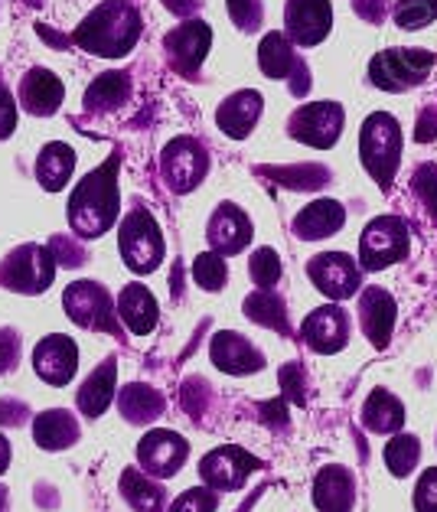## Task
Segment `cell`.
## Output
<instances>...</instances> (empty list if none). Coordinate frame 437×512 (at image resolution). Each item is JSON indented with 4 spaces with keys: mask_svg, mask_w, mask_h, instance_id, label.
<instances>
[{
    "mask_svg": "<svg viewBox=\"0 0 437 512\" xmlns=\"http://www.w3.org/2000/svg\"><path fill=\"white\" fill-rule=\"evenodd\" d=\"M118 219V157L105 160L69 196V226L82 239H98Z\"/></svg>",
    "mask_w": 437,
    "mask_h": 512,
    "instance_id": "cell-1",
    "label": "cell"
},
{
    "mask_svg": "<svg viewBox=\"0 0 437 512\" xmlns=\"http://www.w3.org/2000/svg\"><path fill=\"white\" fill-rule=\"evenodd\" d=\"M141 14L128 4V0H108V4L95 7L89 17L79 23L76 43L85 53H95L102 59H121L128 56L134 43L141 40Z\"/></svg>",
    "mask_w": 437,
    "mask_h": 512,
    "instance_id": "cell-2",
    "label": "cell"
},
{
    "mask_svg": "<svg viewBox=\"0 0 437 512\" xmlns=\"http://www.w3.org/2000/svg\"><path fill=\"white\" fill-rule=\"evenodd\" d=\"M359 157L366 164L369 177L382 190H389L398 173V160H402V128H398V121L392 115L376 111V115L366 118L359 131Z\"/></svg>",
    "mask_w": 437,
    "mask_h": 512,
    "instance_id": "cell-3",
    "label": "cell"
},
{
    "mask_svg": "<svg viewBox=\"0 0 437 512\" xmlns=\"http://www.w3.org/2000/svg\"><path fill=\"white\" fill-rule=\"evenodd\" d=\"M118 248L124 265L134 274H151L160 268V261H164V235H160V226L151 212L137 206L124 216L118 229Z\"/></svg>",
    "mask_w": 437,
    "mask_h": 512,
    "instance_id": "cell-4",
    "label": "cell"
},
{
    "mask_svg": "<svg viewBox=\"0 0 437 512\" xmlns=\"http://www.w3.org/2000/svg\"><path fill=\"white\" fill-rule=\"evenodd\" d=\"M434 69V53L428 49H385L369 62V79L382 92L415 89Z\"/></svg>",
    "mask_w": 437,
    "mask_h": 512,
    "instance_id": "cell-5",
    "label": "cell"
},
{
    "mask_svg": "<svg viewBox=\"0 0 437 512\" xmlns=\"http://www.w3.org/2000/svg\"><path fill=\"white\" fill-rule=\"evenodd\" d=\"M56 278V255L43 245H20L0 265V284L17 294H43Z\"/></svg>",
    "mask_w": 437,
    "mask_h": 512,
    "instance_id": "cell-6",
    "label": "cell"
},
{
    "mask_svg": "<svg viewBox=\"0 0 437 512\" xmlns=\"http://www.w3.org/2000/svg\"><path fill=\"white\" fill-rule=\"evenodd\" d=\"M408 255V226L398 216H379L372 219L359 242V265L366 271L389 268Z\"/></svg>",
    "mask_w": 437,
    "mask_h": 512,
    "instance_id": "cell-7",
    "label": "cell"
},
{
    "mask_svg": "<svg viewBox=\"0 0 437 512\" xmlns=\"http://www.w3.org/2000/svg\"><path fill=\"white\" fill-rule=\"evenodd\" d=\"M62 307L72 323H79L85 330H102V333H115L118 320H115V301L98 281H76L66 287L62 294Z\"/></svg>",
    "mask_w": 437,
    "mask_h": 512,
    "instance_id": "cell-8",
    "label": "cell"
},
{
    "mask_svg": "<svg viewBox=\"0 0 437 512\" xmlns=\"http://www.w3.org/2000/svg\"><path fill=\"white\" fill-rule=\"evenodd\" d=\"M160 170H164V180L173 193H190L203 183L209 170V157L203 151V144L193 141V137H177L160 154Z\"/></svg>",
    "mask_w": 437,
    "mask_h": 512,
    "instance_id": "cell-9",
    "label": "cell"
},
{
    "mask_svg": "<svg viewBox=\"0 0 437 512\" xmlns=\"http://www.w3.org/2000/svg\"><path fill=\"white\" fill-rule=\"evenodd\" d=\"M186 454H190V444H186L177 431H167V428L144 434V441L137 444L141 470L154 480H170L173 473L186 464Z\"/></svg>",
    "mask_w": 437,
    "mask_h": 512,
    "instance_id": "cell-10",
    "label": "cell"
},
{
    "mask_svg": "<svg viewBox=\"0 0 437 512\" xmlns=\"http://www.w3.org/2000/svg\"><path fill=\"white\" fill-rule=\"evenodd\" d=\"M294 141L310 144V147H333L336 137L343 131V108L336 102H314L297 108L287 124Z\"/></svg>",
    "mask_w": 437,
    "mask_h": 512,
    "instance_id": "cell-11",
    "label": "cell"
},
{
    "mask_svg": "<svg viewBox=\"0 0 437 512\" xmlns=\"http://www.w3.org/2000/svg\"><path fill=\"white\" fill-rule=\"evenodd\" d=\"M359 268L356 258H349L346 252H323L317 258H310L307 274L317 284L320 294H327L330 301H346L359 291Z\"/></svg>",
    "mask_w": 437,
    "mask_h": 512,
    "instance_id": "cell-12",
    "label": "cell"
},
{
    "mask_svg": "<svg viewBox=\"0 0 437 512\" xmlns=\"http://www.w3.org/2000/svg\"><path fill=\"white\" fill-rule=\"evenodd\" d=\"M258 467V460L242 447H216L199 460V477L212 490H239Z\"/></svg>",
    "mask_w": 437,
    "mask_h": 512,
    "instance_id": "cell-13",
    "label": "cell"
},
{
    "mask_svg": "<svg viewBox=\"0 0 437 512\" xmlns=\"http://www.w3.org/2000/svg\"><path fill=\"white\" fill-rule=\"evenodd\" d=\"M209 43H212V30L206 27V23L203 20H186L177 30L167 33L164 49H167L170 66L177 69L180 76H193V72L203 66V59L209 53Z\"/></svg>",
    "mask_w": 437,
    "mask_h": 512,
    "instance_id": "cell-14",
    "label": "cell"
},
{
    "mask_svg": "<svg viewBox=\"0 0 437 512\" xmlns=\"http://www.w3.org/2000/svg\"><path fill=\"white\" fill-rule=\"evenodd\" d=\"M33 369H36V376H40L43 382H49V385L72 382V376H76V369H79L76 343H72L69 336H62V333L46 336V340H40L33 349Z\"/></svg>",
    "mask_w": 437,
    "mask_h": 512,
    "instance_id": "cell-15",
    "label": "cell"
},
{
    "mask_svg": "<svg viewBox=\"0 0 437 512\" xmlns=\"http://www.w3.org/2000/svg\"><path fill=\"white\" fill-rule=\"evenodd\" d=\"M287 36L297 46H317L330 33L333 10L330 0H287Z\"/></svg>",
    "mask_w": 437,
    "mask_h": 512,
    "instance_id": "cell-16",
    "label": "cell"
},
{
    "mask_svg": "<svg viewBox=\"0 0 437 512\" xmlns=\"http://www.w3.org/2000/svg\"><path fill=\"white\" fill-rule=\"evenodd\" d=\"M301 336L314 353H340L349 343V314L336 304L317 307L314 314L304 320Z\"/></svg>",
    "mask_w": 437,
    "mask_h": 512,
    "instance_id": "cell-17",
    "label": "cell"
},
{
    "mask_svg": "<svg viewBox=\"0 0 437 512\" xmlns=\"http://www.w3.org/2000/svg\"><path fill=\"white\" fill-rule=\"evenodd\" d=\"M359 323L362 333L369 336L372 346H389L392 330H395V301L382 287H369L359 294Z\"/></svg>",
    "mask_w": 437,
    "mask_h": 512,
    "instance_id": "cell-18",
    "label": "cell"
},
{
    "mask_svg": "<svg viewBox=\"0 0 437 512\" xmlns=\"http://www.w3.org/2000/svg\"><path fill=\"white\" fill-rule=\"evenodd\" d=\"M252 242V222L232 203H222L216 216L209 219V245L219 255H239L242 248Z\"/></svg>",
    "mask_w": 437,
    "mask_h": 512,
    "instance_id": "cell-19",
    "label": "cell"
},
{
    "mask_svg": "<svg viewBox=\"0 0 437 512\" xmlns=\"http://www.w3.org/2000/svg\"><path fill=\"white\" fill-rule=\"evenodd\" d=\"M209 356L222 372H229V376H248V372H258L265 366V356H261L245 336L232 333V330L212 336Z\"/></svg>",
    "mask_w": 437,
    "mask_h": 512,
    "instance_id": "cell-20",
    "label": "cell"
},
{
    "mask_svg": "<svg viewBox=\"0 0 437 512\" xmlns=\"http://www.w3.org/2000/svg\"><path fill=\"white\" fill-rule=\"evenodd\" d=\"M314 506L320 512H353L356 506V477L346 467H323L314 480Z\"/></svg>",
    "mask_w": 437,
    "mask_h": 512,
    "instance_id": "cell-21",
    "label": "cell"
},
{
    "mask_svg": "<svg viewBox=\"0 0 437 512\" xmlns=\"http://www.w3.org/2000/svg\"><path fill=\"white\" fill-rule=\"evenodd\" d=\"M343 222H346V212L336 199H317V203H310L301 216L294 219V235L304 242H320V239H327V235L340 232Z\"/></svg>",
    "mask_w": 437,
    "mask_h": 512,
    "instance_id": "cell-22",
    "label": "cell"
},
{
    "mask_svg": "<svg viewBox=\"0 0 437 512\" xmlns=\"http://www.w3.org/2000/svg\"><path fill=\"white\" fill-rule=\"evenodd\" d=\"M62 82L49 69H30L20 82V102L30 115H53L62 105Z\"/></svg>",
    "mask_w": 437,
    "mask_h": 512,
    "instance_id": "cell-23",
    "label": "cell"
},
{
    "mask_svg": "<svg viewBox=\"0 0 437 512\" xmlns=\"http://www.w3.org/2000/svg\"><path fill=\"white\" fill-rule=\"evenodd\" d=\"M118 317L134 336H147L157 327V301L141 284H128L118 294Z\"/></svg>",
    "mask_w": 437,
    "mask_h": 512,
    "instance_id": "cell-24",
    "label": "cell"
},
{
    "mask_svg": "<svg viewBox=\"0 0 437 512\" xmlns=\"http://www.w3.org/2000/svg\"><path fill=\"white\" fill-rule=\"evenodd\" d=\"M261 105H265V102H261V95L252 92V89L229 95L226 102L219 105V115H216L219 128L226 131L229 137H235V141H242V137L255 128V121L261 115Z\"/></svg>",
    "mask_w": 437,
    "mask_h": 512,
    "instance_id": "cell-25",
    "label": "cell"
},
{
    "mask_svg": "<svg viewBox=\"0 0 437 512\" xmlns=\"http://www.w3.org/2000/svg\"><path fill=\"white\" fill-rule=\"evenodd\" d=\"M33 441L43 447V451H66L79 441V421L69 415V411L53 408L36 415L33 421Z\"/></svg>",
    "mask_w": 437,
    "mask_h": 512,
    "instance_id": "cell-26",
    "label": "cell"
},
{
    "mask_svg": "<svg viewBox=\"0 0 437 512\" xmlns=\"http://www.w3.org/2000/svg\"><path fill=\"white\" fill-rule=\"evenodd\" d=\"M72 170H76V151L62 141L46 144L40 157H36V180H40L46 193H59L69 183Z\"/></svg>",
    "mask_w": 437,
    "mask_h": 512,
    "instance_id": "cell-27",
    "label": "cell"
},
{
    "mask_svg": "<svg viewBox=\"0 0 437 512\" xmlns=\"http://www.w3.org/2000/svg\"><path fill=\"white\" fill-rule=\"evenodd\" d=\"M115 379H118V366H115V359H108L102 362L89 382L79 389V411L85 418H102L108 405L115 402Z\"/></svg>",
    "mask_w": 437,
    "mask_h": 512,
    "instance_id": "cell-28",
    "label": "cell"
},
{
    "mask_svg": "<svg viewBox=\"0 0 437 512\" xmlns=\"http://www.w3.org/2000/svg\"><path fill=\"white\" fill-rule=\"evenodd\" d=\"M258 66L268 79H291L304 66L294 53V40L284 33H268L258 46Z\"/></svg>",
    "mask_w": 437,
    "mask_h": 512,
    "instance_id": "cell-29",
    "label": "cell"
},
{
    "mask_svg": "<svg viewBox=\"0 0 437 512\" xmlns=\"http://www.w3.org/2000/svg\"><path fill=\"white\" fill-rule=\"evenodd\" d=\"M362 424L372 434H392L405 424V408L392 392L376 389L366 398V405H362Z\"/></svg>",
    "mask_w": 437,
    "mask_h": 512,
    "instance_id": "cell-30",
    "label": "cell"
},
{
    "mask_svg": "<svg viewBox=\"0 0 437 512\" xmlns=\"http://www.w3.org/2000/svg\"><path fill=\"white\" fill-rule=\"evenodd\" d=\"M131 95V79L124 72H102L85 92V108L95 111V115H105V111H115L128 102Z\"/></svg>",
    "mask_w": 437,
    "mask_h": 512,
    "instance_id": "cell-31",
    "label": "cell"
},
{
    "mask_svg": "<svg viewBox=\"0 0 437 512\" xmlns=\"http://www.w3.org/2000/svg\"><path fill=\"white\" fill-rule=\"evenodd\" d=\"M118 408H121V415L134 421V424H147V421H154L164 415V395H160L157 389H151V385H141V382H134L128 385V389L121 392L118 398Z\"/></svg>",
    "mask_w": 437,
    "mask_h": 512,
    "instance_id": "cell-32",
    "label": "cell"
},
{
    "mask_svg": "<svg viewBox=\"0 0 437 512\" xmlns=\"http://www.w3.org/2000/svg\"><path fill=\"white\" fill-rule=\"evenodd\" d=\"M121 493L137 512H164V506H167L164 490H160L154 477H147L144 470H124Z\"/></svg>",
    "mask_w": 437,
    "mask_h": 512,
    "instance_id": "cell-33",
    "label": "cell"
},
{
    "mask_svg": "<svg viewBox=\"0 0 437 512\" xmlns=\"http://www.w3.org/2000/svg\"><path fill=\"white\" fill-rule=\"evenodd\" d=\"M245 314H248V320H255V323H261V327H271L278 333L291 330V327H287L284 301L278 294H271V291H258L252 297H245Z\"/></svg>",
    "mask_w": 437,
    "mask_h": 512,
    "instance_id": "cell-34",
    "label": "cell"
},
{
    "mask_svg": "<svg viewBox=\"0 0 437 512\" xmlns=\"http://www.w3.org/2000/svg\"><path fill=\"white\" fill-rule=\"evenodd\" d=\"M421 460V441L415 434H398L385 444V467L392 477H408Z\"/></svg>",
    "mask_w": 437,
    "mask_h": 512,
    "instance_id": "cell-35",
    "label": "cell"
},
{
    "mask_svg": "<svg viewBox=\"0 0 437 512\" xmlns=\"http://www.w3.org/2000/svg\"><path fill=\"white\" fill-rule=\"evenodd\" d=\"M271 177L278 180L287 190H320L323 183L330 180V173L317 167V164H301V167H281V170H271Z\"/></svg>",
    "mask_w": 437,
    "mask_h": 512,
    "instance_id": "cell-36",
    "label": "cell"
},
{
    "mask_svg": "<svg viewBox=\"0 0 437 512\" xmlns=\"http://www.w3.org/2000/svg\"><path fill=\"white\" fill-rule=\"evenodd\" d=\"M226 258L219 252H203L196 261H193V281L203 287V291H222L226 287Z\"/></svg>",
    "mask_w": 437,
    "mask_h": 512,
    "instance_id": "cell-37",
    "label": "cell"
},
{
    "mask_svg": "<svg viewBox=\"0 0 437 512\" xmlns=\"http://www.w3.org/2000/svg\"><path fill=\"white\" fill-rule=\"evenodd\" d=\"M437 17V0H398L395 23L402 30H421Z\"/></svg>",
    "mask_w": 437,
    "mask_h": 512,
    "instance_id": "cell-38",
    "label": "cell"
},
{
    "mask_svg": "<svg viewBox=\"0 0 437 512\" xmlns=\"http://www.w3.org/2000/svg\"><path fill=\"white\" fill-rule=\"evenodd\" d=\"M248 274H252V281L261 287V291H268V287L278 284L281 278V258L278 252H271V248H258L248 261Z\"/></svg>",
    "mask_w": 437,
    "mask_h": 512,
    "instance_id": "cell-39",
    "label": "cell"
},
{
    "mask_svg": "<svg viewBox=\"0 0 437 512\" xmlns=\"http://www.w3.org/2000/svg\"><path fill=\"white\" fill-rule=\"evenodd\" d=\"M219 496L212 486H196V490H186L173 499L170 512H216Z\"/></svg>",
    "mask_w": 437,
    "mask_h": 512,
    "instance_id": "cell-40",
    "label": "cell"
},
{
    "mask_svg": "<svg viewBox=\"0 0 437 512\" xmlns=\"http://www.w3.org/2000/svg\"><path fill=\"white\" fill-rule=\"evenodd\" d=\"M411 186H415V196L424 203V209H428L431 216L437 219V167L424 164V167L415 173V180H411Z\"/></svg>",
    "mask_w": 437,
    "mask_h": 512,
    "instance_id": "cell-41",
    "label": "cell"
},
{
    "mask_svg": "<svg viewBox=\"0 0 437 512\" xmlns=\"http://www.w3.org/2000/svg\"><path fill=\"white\" fill-rule=\"evenodd\" d=\"M229 17L239 30L252 33L261 23V0H229Z\"/></svg>",
    "mask_w": 437,
    "mask_h": 512,
    "instance_id": "cell-42",
    "label": "cell"
},
{
    "mask_svg": "<svg viewBox=\"0 0 437 512\" xmlns=\"http://www.w3.org/2000/svg\"><path fill=\"white\" fill-rule=\"evenodd\" d=\"M415 512H437V467L421 473L415 486Z\"/></svg>",
    "mask_w": 437,
    "mask_h": 512,
    "instance_id": "cell-43",
    "label": "cell"
},
{
    "mask_svg": "<svg viewBox=\"0 0 437 512\" xmlns=\"http://www.w3.org/2000/svg\"><path fill=\"white\" fill-rule=\"evenodd\" d=\"M281 389L291 402H301L304 405V395H307V385H304V369L291 362V366L281 369Z\"/></svg>",
    "mask_w": 437,
    "mask_h": 512,
    "instance_id": "cell-44",
    "label": "cell"
},
{
    "mask_svg": "<svg viewBox=\"0 0 437 512\" xmlns=\"http://www.w3.org/2000/svg\"><path fill=\"white\" fill-rule=\"evenodd\" d=\"M206 398H209V385H206L203 379H190V382L183 385V408L190 411L193 418L203 415Z\"/></svg>",
    "mask_w": 437,
    "mask_h": 512,
    "instance_id": "cell-45",
    "label": "cell"
},
{
    "mask_svg": "<svg viewBox=\"0 0 437 512\" xmlns=\"http://www.w3.org/2000/svg\"><path fill=\"white\" fill-rule=\"evenodd\" d=\"M53 255H56V265L62 268H79L85 261V248L72 239H53Z\"/></svg>",
    "mask_w": 437,
    "mask_h": 512,
    "instance_id": "cell-46",
    "label": "cell"
},
{
    "mask_svg": "<svg viewBox=\"0 0 437 512\" xmlns=\"http://www.w3.org/2000/svg\"><path fill=\"white\" fill-rule=\"evenodd\" d=\"M17 128V105H14V95L4 82H0V137H10Z\"/></svg>",
    "mask_w": 437,
    "mask_h": 512,
    "instance_id": "cell-47",
    "label": "cell"
},
{
    "mask_svg": "<svg viewBox=\"0 0 437 512\" xmlns=\"http://www.w3.org/2000/svg\"><path fill=\"white\" fill-rule=\"evenodd\" d=\"M14 362H17V333L0 330V372L14 369Z\"/></svg>",
    "mask_w": 437,
    "mask_h": 512,
    "instance_id": "cell-48",
    "label": "cell"
},
{
    "mask_svg": "<svg viewBox=\"0 0 437 512\" xmlns=\"http://www.w3.org/2000/svg\"><path fill=\"white\" fill-rule=\"evenodd\" d=\"M415 137H418V141H434V137H437V108H424L421 111Z\"/></svg>",
    "mask_w": 437,
    "mask_h": 512,
    "instance_id": "cell-49",
    "label": "cell"
},
{
    "mask_svg": "<svg viewBox=\"0 0 437 512\" xmlns=\"http://www.w3.org/2000/svg\"><path fill=\"white\" fill-rule=\"evenodd\" d=\"M356 14L369 23H379L385 17V0H356Z\"/></svg>",
    "mask_w": 437,
    "mask_h": 512,
    "instance_id": "cell-50",
    "label": "cell"
},
{
    "mask_svg": "<svg viewBox=\"0 0 437 512\" xmlns=\"http://www.w3.org/2000/svg\"><path fill=\"white\" fill-rule=\"evenodd\" d=\"M164 4L173 10V14H180V17H186V14H193V10L199 7V0H164Z\"/></svg>",
    "mask_w": 437,
    "mask_h": 512,
    "instance_id": "cell-51",
    "label": "cell"
},
{
    "mask_svg": "<svg viewBox=\"0 0 437 512\" xmlns=\"http://www.w3.org/2000/svg\"><path fill=\"white\" fill-rule=\"evenodd\" d=\"M7 464H10V444H7V437L0 434V473L7 470Z\"/></svg>",
    "mask_w": 437,
    "mask_h": 512,
    "instance_id": "cell-52",
    "label": "cell"
},
{
    "mask_svg": "<svg viewBox=\"0 0 437 512\" xmlns=\"http://www.w3.org/2000/svg\"><path fill=\"white\" fill-rule=\"evenodd\" d=\"M0 512H7V490H0Z\"/></svg>",
    "mask_w": 437,
    "mask_h": 512,
    "instance_id": "cell-53",
    "label": "cell"
}]
</instances>
